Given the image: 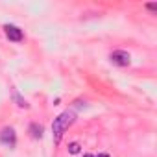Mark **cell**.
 Here are the masks:
<instances>
[{
    "label": "cell",
    "mask_w": 157,
    "mask_h": 157,
    "mask_svg": "<svg viewBox=\"0 0 157 157\" xmlns=\"http://www.w3.org/2000/svg\"><path fill=\"white\" fill-rule=\"evenodd\" d=\"M11 100H13V102H15V105H17V107H21V109H28V107H30L28 100H26V98H22V96L19 94V91H11Z\"/></svg>",
    "instance_id": "8992f818"
},
{
    "label": "cell",
    "mask_w": 157,
    "mask_h": 157,
    "mask_svg": "<svg viewBox=\"0 0 157 157\" xmlns=\"http://www.w3.org/2000/svg\"><path fill=\"white\" fill-rule=\"evenodd\" d=\"M94 157H109L107 153H100V155H94Z\"/></svg>",
    "instance_id": "9c48e42d"
},
{
    "label": "cell",
    "mask_w": 157,
    "mask_h": 157,
    "mask_svg": "<svg viewBox=\"0 0 157 157\" xmlns=\"http://www.w3.org/2000/svg\"><path fill=\"white\" fill-rule=\"evenodd\" d=\"M83 157H94V153H83Z\"/></svg>",
    "instance_id": "30bf717a"
},
{
    "label": "cell",
    "mask_w": 157,
    "mask_h": 157,
    "mask_svg": "<svg viewBox=\"0 0 157 157\" xmlns=\"http://www.w3.org/2000/svg\"><path fill=\"white\" fill-rule=\"evenodd\" d=\"M0 144L10 148V150H13L17 146V133L11 126H6V128L0 129Z\"/></svg>",
    "instance_id": "7a4b0ae2"
},
{
    "label": "cell",
    "mask_w": 157,
    "mask_h": 157,
    "mask_svg": "<svg viewBox=\"0 0 157 157\" xmlns=\"http://www.w3.org/2000/svg\"><path fill=\"white\" fill-rule=\"evenodd\" d=\"M146 8H148L150 11H155V10H157V6H155V4H146Z\"/></svg>",
    "instance_id": "ba28073f"
},
{
    "label": "cell",
    "mask_w": 157,
    "mask_h": 157,
    "mask_svg": "<svg viewBox=\"0 0 157 157\" xmlns=\"http://www.w3.org/2000/svg\"><path fill=\"white\" fill-rule=\"evenodd\" d=\"M76 122V113L74 111H63L61 115H57L52 122V139H54V144L57 146L63 139V135L67 133V129Z\"/></svg>",
    "instance_id": "6da1fadb"
},
{
    "label": "cell",
    "mask_w": 157,
    "mask_h": 157,
    "mask_svg": "<svg viewBox=\"0 0 157 157\" xmlns=\"http://www.w3.org/2000/svg\"><path fill=\"white\" fill-rule=\"evenodd\" d=\"M28 133H30V137H32V139L41 140V139L44 137V128H43L39 122H32V124L28 126Z\"/></svg>",
    "instance_id": "5b68a950"
},
{
    "label": "cell",
    "mask_w": 157,
    "mask_h": 157,
    "mask_svg": "<svg viewBox=\"0 0 157 157\" xmlns=\"http://www.w3.org/2000/svg\"><path fill=\"white\" fill-rule=\"evenodd\" d=\"M4 33L11 43H22L24 41V32L15 24H4Z\"/></svg>",
    "instance_id": "277c9868"
},
{
    "label": "cell",
    "mask_w": 157,
    "mask_h": 157,
    "mask_svg": "<svg viewBox=\"0 0 157 157\" xmlns=\"http://www.w3.org/2000/svg\"><path fill=\"white\" fill-rule=\"evenodd\" d=\"M68 153H70V155H78V153H82V144L78 142V140L68 142Z\"/></svg>",
    "instance_id": "52a82bcc"
},
{
    "label": "cell",
    "mask_w": 157,
    "mask_h": 157,
    "mask_svg": "<svg viewBox=\"0 0 157 157\" xmlns=\"http://www.w3.org/2000/svg\"><path fill=\"white\" fill-rule=\"evenodd\" d=\"M109 61L113 63V65H117V67H128L129 63H131V56H129V52H126V50H113L111 54H109Z\"/></svg>",
    "instance_id": "3957f363"
}]
</instances>
